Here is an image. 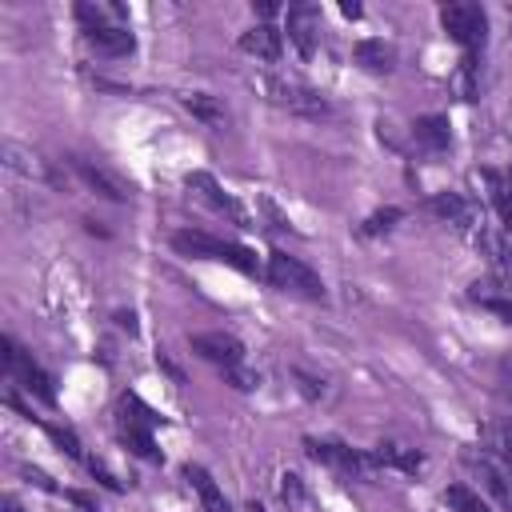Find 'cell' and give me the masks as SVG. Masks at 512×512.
I'll use <instances>...</instances> for the list:
<instances>
[{
	"mask_svg": "<svg viewBox=\"0 0 512 512\" xmlns=\"http://www.w3.org/2000/svg\"><path fill=\"white\" fill-rule=\"evenodd\" d=\"M376 464H384V468H396V472H416L420 464H424V456L416 452V448H408V444H376Z\"/></svg>",
	"mask_w": 512,
	"mask_h": 512,
	"instance_id": "cell-19",
	"label": "cell"
},
{
	"mask_svg": "<svg viewBox=\"0 0 512 512\" xmlns=\"http://www.w3.org/2000/svg\"><path fill=\"white\" fill-rule=\"evenodd\" d=\"M508 180H512V172H508Z\"/></svg>",
	"mask_w": 512,
	"mask_h": 512,
	"instance_id": "cell-35",
	"label": "cell"
},
{
	"mask_svg": "<svg viewBox=\"0 0 512 512\" xmlns=\"http://www.w3.org/2000/svg\"><path fill=\"white\" fill-rule=\"evenodd\" d=\"M80 512H96V508H80Z\"/></svg>",
	"mask_w": 512,
	"mask_h": 512,
	"instance_id": "cell-34",
	"label": "cell"
},
{
	"mask_svg": "<svg viewBox=\"0 0 512 512\" xmlns=\"http://www.w3.org/2000/svg\"><path fill=\"white\" fill-rule=\"evenodd\" d=\"M120 440L136 452V456H144V460H156L160 464V448L152 444V432H148V424H132V420H120Z\"/></svg>",
	"mask_w": 512,
	"mask_h": 512,
	"instance_id": "cell-21",
	"label": "cell"
},
{
	"mask_svg": "<svg viewBox=\"0 0 512 512\" xmlns=\"http://www.w3.org/2000/svg\"><path fill=\"white\" fill-rule=\"evenodd\" d=\"M116 320H120V328H128V332H136V316H132V312H116Z\"/></svg>",
	"mask_w": 512,
	"mask_h": 512,
	"instance_id": "cell-31",
	"label": "cell"
},
{
	"mask_svg": "<svg viewBox=\"0 0 512 512\" xmlns=\"http://www.w3.org/2000/svg\"><path fill=\"white\" fill-rule=\"evenodd\" d=\"M304 452L316 460V464H328V468H336L340 476H372L380 464H376V456H364V452H356V448H348V444H332V440H304Z\"/></svg>",
	"mask_w": 512,
	"mask_h": 512,
	"instance_id": "cell-5",
	"label": "cell"
},
{
	"mask_svg": "<svg viewBox=\"0 0 512 512\" xmlns=\"http://www.w3.org/2000/svg\"><path fill=\"white\" fill-rule=\"evenodd\" d=\"M400 216H404L400 208H380V212H372V216L364 220V228H360V232H364V236H376V232H388V228H392V224H396Z\"/></svg>",
	"mask_w": 512,
	"mask_h": 512,
	"instance_id": "cell-27",
	"label": "cell"
},
{
	"mask_svg": "<svg viewBox=\"0 0 512 512\" xmlns=\"http://www.w3.org/2000/svg\"><path fill=\"white\" fill-rule=\"evenodd\" d=\"M280 496H284V500H292V504H300V500H304V484H300V476H296V472H284V476H280Z\"/></svg>",
	"mask_w": 512,
	"mask_h": 512,
	"instance_id": "cell-29",
	"label": "cell"
},
{
	"mask_svg": "<svg viewBox=\"0 0 512 512\" xmlns=\"http://www.w3.org/2000/svg\"><path fill=\"white\" fill-rule=\"evenodd\" d=\"M184 108H188L192 116L208 120V124H224V108H220L212 96H204V92H192V96H184Z\"/></svg>",
	"mask_w": 512,
	"mask_h": 512,
	"instance_id": "cell-25",
	"label": "cell"
},
{
	"mask_svg": "<svg viewBox=\"0 0 512 512\" xmlns=\"http://www.w3.org/2000/svg\"><path fill=\"white\" fill-rule=\"evenodd\" d=\"M464 464H468V468L480 476V484L500 500V508L512 512V464H504V460H496V456H488V452H468Z\"/></svg>",
	"mask_w": 512,
	"mask_h": 512,
	"instance_id": "cell-7",
	"label": "cell"
},
{
	"mask_svg": "<svg viewBox=\"0 0 512 512\" xmlns=\"http://www.w3.org/2000/svg\"><path fill=\"white\" fill-rule=\"evenodd\" d=\"M476 244L484 248V256H488V264H492V284H500L508 296H512V248L500 240V236H492V232H476Z\"/></svg>",
	"mask_w": 512,
	"mask_h": 512,
	"instance_id": "cell-13",
	"label": "cell"
},
{
	"mask_svg": "<svg viewBox=\"0 0 512 512\" xmlns=\"http://www.w3.org/2000/svg\"><path fill=\"white\" fill-rule=\"evenodd\" d=\"M116 16H124L120 4H112V8L108 4H76V20L84 24V40L104 56H128L136 48V36Z\"/></svg>",
	"mask_w": 512,
	"mask_h": 512,
	"instance_id": "cell-1",
	"label": "cell"
},
{
	"mask_svg": "<svg viewBox=\"0 0 512 512\" xmlns=\"http://www.w3.org/2000/svg\"><path fill=\"white\" fill-rule=\"evenodd\" d=\"M172 248L184 252V256H200V260H220V264H232L236 272L244 276H256L260 264L248 248L240 244H228L220 236H208V232H196V228H184V232H172Z\"/></svg>",
	"mask_w": 512,
	"mask_h": 512,
	"instance_id": "cell-2",
	"label": "cell"
},
{
	"mask_svg": "<svg viewBox=\"0 0 512 512\" xmlns=\"http://www.w3.org/2000/svg\"><path fill=\"white\" fill-rule=\"evenodd\" d=\"M4 372H8L12 380H20L28 392H36L44 404H52V400H56L52 380L32 364V356H28V352H20V348H16V340H12V336H4Z\"/></svg>",
	"mask_w": 512,
	"mask_h": 512,
	"instance_id": "cell-6",
	"label": "cell"
},
{
	"mask_svg": "<svg viewBox=\"0 0 512 512\" xmlns=\"http://www.w3.org/2000/svg\"><path fill=\"white\" fill-rule=\"evenodd\" d=\"M4 512H20V504L16 500H4Z\"/></svg>",
	"mask_w": 512,
	"mask_h": 512,
	"instance_id": "cell-33",
	"label": "cell"
},
{
	"mask_svg": "<svg viewBox=\"0 0 512 512\" xmlns=\"http://www.w3.org/2000/svg\"><path fill=\"white\" fill-rule=\"evenodd\" d=\"M288 36L304 56H312L316 52V36H320V12L312 4H292L288 8Z\"/></svg>",
	"mask_w": 512,
	"mask_h": 512,
	"instance_id": "cell-12",
	"label": "cell"
},
{
	"mask_svg": "<svg viewBox=\"0 0 512 512\" xmlns=\"http://www.w3.org/2000/svg\"><path fill=\"white\" fill-rule=\"evenodd\" d=\"M260 88H264L268 100H276L280 108H292V112H304V116H324V112H328L324 96H316V92L304 88V84H292V80H260Z\"/></svg>",
	"mask_w": 512,
	"mask_h": 512,
	"instance_id": "cell-8",
	"label": "cell"
},
{
	"mask_svg": "<svg viewBox=\"0 0 512 512\" xmlns=\"http://www.w3.org/2000/svg\"><path fill=\"white\" fill-rule=\"evenodd\" d=\"M496 384H500V396L512 404V360H500L496 364Z\"/></svg>",
	"mask_w": 512,
	"mask_h": 512,
	"instance_id": "cell-30",
	"label": "cell"
},
{
	"mask_svg": "<svg viewBox=\"0 0 512 512\" xmlns=\"http://www.w3.org/2000/svg\"><path fill=\"white\" fill-rule=\"evenodd\" d=\"M184 184H188V192H192V196H200L208 208H216V212H220V216H228L232 224L252 228V224H248V212H244V208H240V204H236V200H232V196H228V192H224L208 172H188V180H184Z\"/></svg>",
	"mask_w": 512,
	"mask_h": 512,
	"instance_id": "cell-9",
	"label": "cell"
},
{
	"mask_svg": "<svg viewBox=\"0 0 512 512\" xmlns=\"http://www.w3.org/2000/svg\"><path fill=\"white\" fill-rule=\"evenodd\" d=\"M484 180L492 184V204H496V212H500L504 228L512 232V180H504L500 172H484Z\"/></svg>",
	"mask_w": 512,
	"mask_h": 512,
	"instance_id": "cell-24",
	"label": "cell"
},
{
	"mask_svg": "<svg viewBox=\"0 0 512 512\" xmlns=\"http://www.w3.org/2000/svg\"><path fill=\"white\" fill-rule=\"evenodd\" d=\"M340 12H344V16H352V20H356V16H360V4H340Z\"/></svg>",
	"mask_w": 512,
	"mask_h": 512,
	"instance_id": "cell-32",
	"label": "cell"
},
{
	"mask_svg": "<svg viewBox=\"0 0 512 512\" xmlns=\"http://www.w3.org/2000/svg\"><path fill=\"white\" fill-rule=\"evenodd\" d=\"M444 500L452 504V512H488V504H484L472 488H464V484H452V488L444 492Z\"/></svg>",
	"mask_w": 512,
	"mask_h": 512,
	"instance_id": "cell-26",
	"label": "cell"
},
{
	"mask_svg": "<svg viewBox=\"0 0 512 512\" xmlns=\"http://www.w3.org/2000/svg\"><path fill=\"white\" fill-rule=\"evenodd\" d=\"M4 164H8L12 172H24V176H48V168L40 164V156H32V152L20 148V144H4Z\"/></svg>",
	"mask_w": 512,
	"mask_h": 512,
	"instance_id": "cell-23",
	"label": "cell"
},
{
	"mask_svg": "<svg viewBox=\"0 0 512 512\" xmlns=\"http://www.w3.org/2000/svg\"><path fill=\"white\" fill-rule=\"evenodd\" d=\"M356 60L364 64V68H372V72H388L392 68V48L384 44V40H360L356 44Z\"/></svg>",
	"mask_w": 512,
	"mask_h": 512,
	"instance_id": "cell-22",
	"label": "cell"
},
{
	"mask_svg": "<svg viewBox=\"0 0 512 512\" xmlns=\"http://www.w3.org/2000/svg\"><path fill=\"white\" fill-rule=\"evenodd\" d=\"M192 352H200L204 360L220 364V368H236L244 364V344L228 332H196L192 336Z\"/></svg>",
	"mask_w": 512,
	"mask_h": 512,
	"instance_id": "cell-10",
	"label": "cell"
},
{
	"mask_svg": "<svg viewBox=\"0 0 512 512\" xmlns=\"http://www.w3.org/2000/svg\"><path fill=\"white\" fill-rule=\"evenodd\" d=\"M76 164V172H80V180L92 188V192H100V196H108V200H132V184L124 180V176H116V172H108L104 164H92V160H72Z\"/></svg>",
	"mask_w": 512,
	"mask_h": 512,
	"instance_id": "cell-11",
	"label": "cell"
},
{
	"mask_svg": "<svg viewBox=\"0 0 512 512\" xmlns=\"http://www.w3.org/2000/svg\"><path fill=\"white\" fill-rule=\"evenodd\" d=\"M240 48H244L248 56H256V60H280L284 40H280V32H276L272 24H256V28H248V32L240 36Z\"/></svg>",
	"mask_w": 512,
	"mask_h": 512,
	"instance_id": "cell-15",
	"label": "cell"
},
{
	"mask_svg": "<svg viewBox=\"0 0 512 512\" xmlns=\"http://www.w3.org/2000/svg\"><path fill=\"white\" fill-rule=\"evenodd\" d=\"M224 380H228L232 388H240V392H252V388L260 384V376H256V372H248L244 364H236V368H224Z\"/></svg>",
	"mask_w": 512,
	"mask_h": 512,
	"instance_id": "cell-28",
	"label": "cell"
},
{
	"mask_svg": "<svg viewBox=\"0 0 512 512\" xmlns=\"http://www.w3.org/2000/svg\"><path fill=\"white\" fill-rule=\"evenodd\" d=\"M428 208L436 212V216H444L448 224H456V228H472V232H480V220H476V208L460 196V192H436L432 200H428Z\"/></svg>",
	"mask_w": 512,
	"mask_h": 512,
	"instance_id": "cell-14",
	"label": "cell"
},
{
	"mask_svg": "<svg viewBox=\"0 0 512 512\" xmlns=\"http://www.w3.org/2000/svg\"><path fill=\"white\" fill-rule=\"evenodd\" d=\"M412 136H416V144H424L428 152H444L448 144H452V128H448V116H420L416 124H412Z\"/></svg>",
	"mask_w": 512,
	"mask_h": 512,
	"instance_id": "cell-17",
	"label": "cell"
},
{
	"mask_svg": "<svg viewBox=\"0 0 512 512\" xmlns=\"http://www.w3.org/2000/svg\"><path fill=\"white\" fill-rule=\"evenodd\" d=\"M268 280H272L276 288H284V292L304 296V300H324L320 276H316L304 260H296V256H288V252H272V256H268Z\"/></svg>",
	"mask_w": 512,
	"mask_h": 512,
	"instance_id": "cell-3",
	"label": "cell"
},
{
	"mask_svg": "<svg viewBox=\"0 0 512 512\" xmlns=\"http://www.w3.org/2000/svg\"><path fill=\"white\" fill-rule=\"evenodd\" d=\"M184 480L196 488V496H200L204 512H232V508H228V500H224V492H220V488H216V480L208 476V468H200V464H184Z\"/></svg>",
	"mask_w": 512,
	"mask_h": 512,
	"instance_id": "cell-16",
	"label": "cell"
},
{
	"mask_svg": "<svg viewBox=\"0 0 512 512\" xmlns=\"http://www.w3.org/2000/svg\"><path fill=\"white\" fill-rule=\"evenodd\" d=\"M480 444H484L488 456L512 464V420H488L480 428Z\"/></svg>",
	"mask_w": 512,
	"mask_h": 512,
	"instance_id": "cell-18",
	"label": "cell"
},
{
	"mask_svg": "<svg viewBox=\"0 0 512 512\" xmlns=\"http://www.w3.org/2000/svg\"><path fill=\"white\" fill-rule=\"evenodd\" d=\"M468 296H472L480 308H488V312H496L500 320H508V324H512V296H508L500 284H492V280H488V284H472V292H468Z\"/></svg>",
	"mask_w": 512,
	"mask_h": 512,
	"instance_id": "cell-20",
	"label": "cell"
},
{
	"mask_svg": "<svg viewBox=\"0 0 512 512\" xmlns=\"http://www.w3.org/2000/svg\"><path fill=\"white\" fill-rule=\"evenodd\" d=\"M440 24H444V32L460 44V48H480L484 44V36H488V16H484V8L480 4H468V0H456V4H444L440 8Z\"/></svg>",
	"mask_w": 512,
	"mask_h": 512,
	"instance_id": "cell-4",
	"label": "cell"
}]
</instances>
